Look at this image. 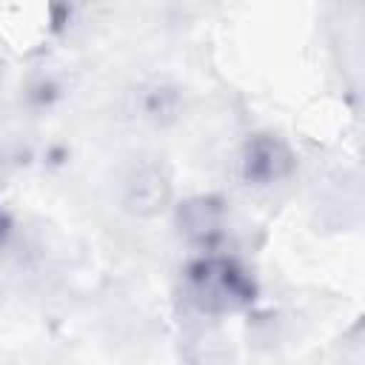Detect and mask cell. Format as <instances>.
Listing matches in <instances>:
<instances>
[{
	"instance_id": "obj_4",
	"label": "cell",
	"mask_w": 365,
	"mask_h": 365,
	"mask_svg": "<svg viewBox=\"0 0 365 365\" xmlns=\"http://www.w3.org/2000/svg\"><path fill=\"white\" fill-rule=\"evenodd\" d=\"M171 197V182L157 165H140L125 180V205L137 214H157Z\"/></svg>"
},
{
	"instance_id": "obj_1",
	"label": "cell",
	"mask_w": 365,
	"mask_h": 365,
	"mask_svg": "<svg viewBox=\"0 0 365 365\" xmlns=\"http://www.w3.org/2000/svg\"><path fill=\"white\" fill-rule=\"evenodd\" d=\"M185 299L208 317L242 314L257 302V282L234 257L202 251L182 271Z\"/></svg>"
},
{
	"instance_id": "obj_3",
	"label": "cell",
	"mask_w": 365,
	"mask_h": 365,
	"mask_svg": "<svg viewBox=\"0 0 365 365\" xmlns=\"http://www.w3.org/2000/svg\"><path fill=\"white\" fill-rule=\"evenodd\" d=\"M174 225L200 251H214L225 234V205L211 194H197L174 208Z\"/></svg>"
},
{
	"instance_id": "obj_2",
	"label": "cell",
	"mask_w": 365,
	"mask_h": 365,
	"mask_svg": "<svg viewBox=\"0 0 365 365\" xmlns=\"http://www.w3.org/2000/svg\"><path fill=\"white\" fill-rule=\"evenodd\" d=\"M237 165H240V177L245 185L265 188V185L288 180L297 168V157L282 137L265 131V134H254L242 143Z\"/></svg>"
}]
</instances>
